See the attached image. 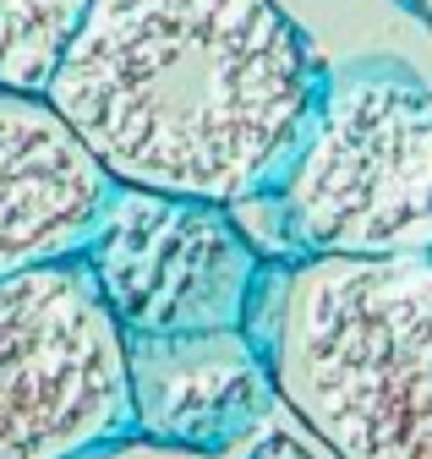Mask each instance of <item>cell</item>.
<instances>
[{
  "label": "cell",
  "instance_id": "5",
  "mask_svg": "<svg viewBox=\"0 0 432 459\" xmlns=\"http://www.w3.org/2000/svg\"><path fill=\"white\" fill-rule=\"evenodd\" d=\"M77 263L126 339L241 333L257 312L263 257L230 208L203 197L110 186Z\"/></svg>",
  "mask_w": 432,
  "mask_h": 459
},
{
  "label": "cell",
  "instance_id": "2",
  "mask_svg": "<svg viewBox=\"0 0 432 459\" xmlns=\"http://www.w3.org/2000/svg\"><path fill=\"white\" fill-rule=\"evenodd\" d=\"M263 361L334 459H432V257H301Z\"/></svg>",
  "mask_w": 432,
  "mask_h": 459
},
{
  "label": "cell",
  "instance_id": "6",
  "mask_svg": "<svg viewBox=\"0 0 432 459\" xmlns=\"http://www.w3.org/2000/svg\"><path fill=\"white\" fill-rule=\"evenodd\" d=\"M110 186L44 93L0 88V279L77 257Z\"/></svg>",
  "mask_w": 432,
  "mask_h": 459
},
{
  "label": "cell",
  "instance_id": "9",
  "mask_svg": "<svg viewBox=\"0 0 432 459\" xmlns=\"http://www.w3.org/2000/svg\"><path fill=\"white\" fill-rule=\"evenodd\" d=\"M82 459H246V454H230V448H186V443H159V437H143V432H126L116 443H104Z\"/></svg>",
  "mask_w": 432,
  "mask_h": 459
},
{
  "label": "cell",
  "instance_id": "4",
  "mask_svg": "<svg viewBox=\"0 0 432 459\" xmlns=\"http://www.w3.org/2000/svg\"><path fill=\"white\" fill-rule=\"evenodd\" d=\"M132 432L126 333L77 257L0 279V459H82Z\"/></svg>",
  "mask_w": 432,
  "mask_h": 459
},
{
  "label": "cell",
  "instance_id": "7",
  "mask_svg": "<svg viewBox=\"0 0 432 459\" xmlns=\"http://www.w3.org/2000/svg\"><path fill=\"white\" fill-rule=\"evenodd\" d=\"M132 367V432L186 448L241 454L268 416L274 377L241 333L126 339Z\"/></svg>",
  "mask_w": 432,
  "mask_h": 459
},
{
  "label": "cell",
  "instance_id": "1",
  "mask_svg": "<svg viewBox=\"0 0 432 459\" xmlns=\"http://www.w3.org/2000/svg\"><path fill=\"white\" fill-rule=\"evenodd\" d=\"M317 88L274 0H88L44 99L116 186L241 208L280 176Z\"/></svg>",
  "mask_w": 432,
  "mask_h": 459
},
{
  "label": "cell",
  "instance_id": "3",
  "mask_svg": "<svg viewBox=\"0 0 432 459\" xmlns=\"http://www.w3.org/2000/svg\"><path fill=\"white\" fill-rule=\"evenodd\" d=\"M257 197L296 257H432V88L400 66L323 72Z\"/></svg>",
  "mask_w": 432,
  "mask_h": 459
},
{
  "label": "cell",
  "instance_id": "8",
  "mask_svg": "<svg viewBox=\"0 0 432 459\" xmlns=\"http://www.w3.org/2000/svg\"><path fill=\"white\" fill-rule=\"evenodd\" d=\"M88 0H0V88L44 93Z\"/></svg>",
  "mask_w": 432,
  "mask_h": 459
},
{
  "label": "cell",
  "instance_id": "10",
  "mask_svg": "<svg viewBox=\"0 0 432 459\" xmlns=\"http://www.w3.org/2000/svg\"><path fill=\"white\" fill-rule=\"evenodd\" d=\"M416 6H421V12H432V0H416Z\"/></svg>",
  "mask_w": 432,
  "mask_h": 459
}]
</instances>
